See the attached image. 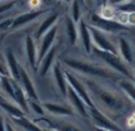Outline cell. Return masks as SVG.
<instances>
[{
	"instance_id": "38",
	"label": "cell",
	"mask_w": 135,
	"mask_h": 131,
	"mask_svg": "<svg viewBox=\"0 0 135 131\" xmlns=\"http://www.w3.org/2000/svg\"><path fill=\"white\" fill-rule=\"evenodd\" d=\"M132 70H133V75H134V80H135V56H134V61L132 65Z\"/></svg>"
},
{
	"instance_id": "15",
	"label": "cell",
	"mask_w": 135,
	"mask_h": 131,
	"mask_svg": "<svg viewBox=\"0 0 135 131\" xmlns=\"http://www.w3.org/2000/svg\"><path fill=\"white\" fill-rule=\"evenodd\" d=\"M5 61H6V66H7V70H8L9 77H11L12 79H14L16 82H19V80H20L21 65L16 59V56L13 54L11 49H7L6 51H5Z\"/></svg>"
},
{
	"instance_id": "23",
	"label": "cell",
	"mask_w": 135,
	"mask_h": 131,
	"mask_svg": "<svg viewBox=\"0 0 135 131\" xmlns=\"http://www.w3.org/2000/svg\"><path fill=\"white\" fill-rule=\"evenodd\" d=\"M119 87L123 91V93L135 104V82L128 78H120L117 80Z\"/></svg>"
},
{
	"instance_id": "27",
	"label": "cell",
	"mask_w": 135,
	"mask_h": 131,
	"mask_svg": "<svg viewBox=\"0 0 135 131\" xmlns=\"http://www.w3.org/2000/svg\"><path fill=\"white\" fill-rule=\"evenodd\" d=\"M70 17H71V19L76 24H78L79 20L82 19L79 0H71V5H70Z\"/></svg>"
},
{
	"instance_id": "22",
	"label": "cell",
	"mask_w": 135,
	"mask_h": 131,
	"mask_svg": "<svg viewBox=\"0 0 135 131\" xmlns=\"http://www.w3.org/2000/svg\"><path fill=\"white\" fill-rule=\"evenodd\" d=\"M0 108L5 112L8 113L12 118H20V117H24V115H25V112L18 105H16L14 103H12L9 101H6L5 98L0 99Z\"/></svg>"
},
{
	"instance_id": "19",
	"label": "cell",
	"mask_w": 135,
	"mask_h": 131,
	"mask_svg": "<svg viewBox=\"0 0 135 131\" xmlns=\"http://www.w3.org/2000/svg\"><path fill=\"white\" fill-rule=\"evenodd\" d=\"M43 106H44V109L47 112H50L51 115H55V116H59V117H71V116L75 115L74 110L71 108L61 105V104L46 102V103L43 104Z\"/></svg>"
},
{
	"instance_id": "14",
	"label": "cell",
	"mask_w": 135,
	"mask_h": 131,
	"mask_svg": "<svg viewBox=\"0 0 135 131\" xmlns=\"http://www.w3.org/2000/svg\"><path fill=\"white\" fill-rule=\"evenodd\" d=\"M19 82H20L21 87H23V90L25 91L27 98L31 99V101H38V93H37V91H36L35 84H33L28 72L23 66L20 67V80H19Z\"/></svg>"
},
{
	"instance_id": "47",
	"label": "cell",
	"mask_w": 135,
	"mask_h": 131,
	"mask_svg": "<svg viewBox=\"0 0 135 131\" xmlns=\"http://www.w3.org/2000/svg\"><path fill=\"white\" fill-rule=\"evenodd\" d=\"M79 1H83V0H79Z\"/></svg>"
},
{
	"instance_id": "20",
	"label": "cell",
	"mask_w": 135,
	"mask_h": 131,
	"mask_svg": "<svg viewBox=\"0 0 135 131\" xmlns=\"http://www.w3.org/2000/svg\"><path fill=\"white\" fill-rule=\"evenodd\" d=\"M64 28H65V33L68 40H69L70 45H76L78 41L79 37H78V26L71 19L70 15H66L64 18Z\"/></svg>"
},
{
	"instance_id": "5",
	"label": "cell",
	"mask_w": 135,
	"mask_h": 131,
	"mask_svg": "<svg viewBox=\"0 0 135 131\" xmlns=\"http://www.w3.org/2000/svg\"><path fill=\"white\" fill-rule=\"evenodd\" d=\"M88 25L94 26V27L98 28V30L103 31V32L112 34V33H119L122 31H127L128 27L119 24L115 20H110V19H104L97 13H93L89 18V24Z\"/></svg>"
},
{
	"instance_id": "32",
	"label": "cell",
	"mask_w": 135,
	"mask_h": 131,
	"mask_svg": "<svg viewBox=\"0 0 135 131\" xmlns=\"http://www.w3.org/2000/svg\"><path fill=\"white\" fill-rule=\"evenodd\" d=\"M13 21H14V18H5L4 20L0 21V32L11 30L12 25H13Z\"/></svg>"
},
{
	"instance_id": "30",
	"label": "cell",
	"mask_w": 135,
	"mask_h": 131,
	"mask_svg": "<svg viewBox=\"0 0 135 131\" xmlns=\"http://www.w3.org/2000/svg\"><path fill=\"white\" fill-rule=\"evenodd\" d=\"M17 2H18L17 0H8V1H6V2L0 4V15H4L6 12H8L9 9H12Z\"/></svg>"
},
{
	"instance_id": "2",
	"label": "cell",
	"mask_w": 135,
	"mask_h": 131,
	"mask_svg": "<svg viewBox=\"0 0 135 131\" xmlns=\"http://www.w3.org/2000/svg\"><path fill=\"white\" fill-rule=\"evenodd\" d=\"M63 63L66 67L75 71L77 73L88 76L89 78H101V79H110V80H119L117 73L110 70L107 66L101 64H96L93 61L83 60L77 58H64Z\"/></svg>"
},
{
	"instance_id": "25",
	"label": "cell",
	"mask_w": 135,
	"mask_h": 131,
	"mask_svg": "<svg viewBox=\"0 0 135 131\" xmlns=\"http://www.w3.org/2000/svg\"><path fill=\"white\" fill-rule=\"evenodd\" d=\"M13 120L16 122L17 125H19L21 129H24L25 131H43L42 128L38 127L37 124H35L32 120L27 119L25 116L20 118H13Z\"/></svg>"
},
{
	"instance_id": "33",
	"label": "cell",
	"mask_w": 135,
	"mask_h": 131,
	"mask_svg": "<svg viewBox=\"0 0 135 131\" xmlns=\"http://www.w3.org/2000/svg\"><path fill=\"white\" fill-rule=\"evenodd\" d=\"M0 76L1 77H9L6 63H4V60H0Z\"/></svg>"
},
{
	"instance_id": "1",
	"label": "cell",
	"mask_w": 135,
	"mask_h": 131,
	"mask_svg": "<svg viewBox=\"0 0 135 131\" xmlns=\"http://www.w3.org/2000/svg\"><path fill=\"white\" fill-rule=\"evenodd\" d=\"M83 83L95 106L112 119L122 117L131 110V99L124 93L104 86L93 78H85Z\"/></svg>"
},
{
	"instance_id": "26",
	"label": "cell",
	"mask_w": 135,
	"mask_h": 131,
	"mask_svg": "<svg viewBox=\"0 0 135 131\" xmlns=\"http://www.w3.org/2000/svg\"><path fill=\"white\" fill-rule=\"evenodd\" d=\"M1 86L2 91L9 96L12 102H14V87H13V79L11 77H1Z\"/></svg>"
},
{
	"instance_id": "42",
	"label": "cell",
	"mask_w": 135,
	"mask_h": 131,
	"mask_svg": "<svg viewBox=\"0 0 135 131\" xmlns=\"http://www.w3.org/2000/svg\"><path fill=\"white\" fill-rule=\"evenodd\" d=\"M62 1H65V2H70L71 0H62Z\"/></svg>"
},
{
	"instance_id": "12",
	"label": "cell",
	"mask_w": 135,
	"mask_h": 131,
	"mask_svg": "<svg viewBox=\"0 0 135 131\" xmlns=\"http://www.w3.org/2000/svg\"><path fill=\"white\" fill-rule=\"evenodd\" d=\"M52 77H54L55 84H56L59 93H61L63 97H66L69 84H68V80H66V77H65V73H64V70L62 69V66H61L59 63L54 64V66H52Z\"/></svg>"
},
{
	"instance_id": "45",
	"label": "cell",
	"mask_w": 135,
	"mask_h": 131,
	"mask_svg": "<svg viewBox=\"0 0 135 131\" xmlns=\"http://www.w3.org/2000/svg\"><path fill=\"white\" fill-rule=\"evenodd\" d=\"M0 84H1V76H0Z\"/></svg>"
},
{
	"instance_id": "17",
	"label": "cell",
	"mask_w": 135,
	"mask_h": 131,
	"mask_svg": "<svg viewBox=\"0 0 135 131\" xmlns=\"http://www.w3.org/2000/svg\"><path fill=\"white\" fill-rule=\"evenodd\" d=\"M117 52L119 56L128 64L129 66L133 65L134 61V52L132 49V45L129 43V40L124 37H120L119 38V46H117Z\"/></svg>"
},
{
	"instance_id": "16",
	"label": "cell",
	"mask_w": 135,
	"mask_h": 131,
	"mask_svg": "<svg viewBox=\"0 0 135 131\" xmlns=\"http://www.w3.org/2000/svg\"><path fill=\"white\" fill-rule=\"evenodd\" d=\"M58 19H59V14L57 13V12H51L50 14H47V15L43 19L42 23L39 24V26L37 27V31H36V38H37V40L42 39L43 35L46 34V33L56 25Z\"/></svg>"
},
{
	"instance_id": "4",
	"label": "cell",
	"mask_w": 135,
	"mask_h": 131,
	"mask_svg": "<svg viewBox=\"0 0 135 131\" xmlns=\"http://www.w3.org/2000/svg\"><path fill=\"white\" fill-rule=\"evenodd\" d=\"M89 30L91 33V39H93L94 47L101 50L104 52H110V53L119 54L117 52V46L113 43V40L109 38V34L103 31L98 30V28L94 27V26L89 25Z\"/></svg>"
},
{
	"instance_id": "11",
	"label": "cell",
	"mask_w": 135,
	"mask_h": 131,
	"mask_svg": "<svg viewBox=\"0 0 135 131\" xmlns=\"http://www.w3.org/2000/svg\"><path fill=\"white\" fill-rule=\"evenodd\" d=\"M45 13H46V9H36V11L26 12V13L20 14V15H18L17 18H14L13 25H12L11 30L16 31V30H19V28H23L24 26L33 23V21L37 20L38 18H40V17Z\"/></svg>"
},
{
	"instance_id": "28",
	"label": "cell",
	"mask_w": 135,
	"mask_h": 131,
	"mask_svg": "<svg viewBox=\"0 0 135 131\" xmlns=\"http://www.w3.org/2000/svg\"><path fill=\"white\" fill-rule=\"evenodd\" d=\"M100 15L104 19H110V20H114L115 15H116V12L115 9L113 8L110 5H103L101 7V11H100Z\"/></svg>"
},
{
	"instance_id": "43",
	"label": "cell",
	"mask_w": 135,
	"mask_h": 131,
	"mask_svg": "<svg viewBox=\"0 0 135 131\" xmlns=\"http://www.w3.org/2000/svg\"><path fill=\"white\" fill-rule=\"evenodd\" d=\"M0 60H2V54L0 53Z\"/></svg>"
},
{
	"instance_id": "8",
	"label": "cell",
	"mask_w": 135,
	"mask_h": 131,
	"mask_svg": "<svg viewBox=\"0 0 135 131\" xmlns=\"http://www.w3.org/2000/svg\"><path fill=\"white\" fill-rule=\"evenodd\" d=\"M57 33H58V26L55 25L49 32L45 35H43L42 39L39 40V45H38V64L39 61L44 58V56L51 50V47L54 46V43L56 40Z\"/></svg>"
},
{
	"instance_id": "31",
	"label": "cell",
	"mask_w": 135,
	"mask_h": 131,
	"mask_svg": "<svg viewBox=\"0 0 135 131\" xmlns=\"http://www.w3.org/2000/svg\"><path fill=\"white\" fill-rule=\"evenodd\" d=\"M114 20L123 26H128V12L121 11V12H119V13H116Z\"/></svg>"
},
{
	"instance_id": "35",
	"label": "cell",
	"mask_w": 135,
	"mask_h": 131,
	"mask_svg": "<svg viewBox=\"0 0 135 131\" xmlns=\"http://www.w3.org/2000/svg\"><path fill=\"white\" fill-rule=\"evenodd\" d=\"M131 1H133V0H110L112 4L119 5V6H123V5H126V4H129Z\"/></svg>"
},
{
	"instance_id": "7",
	"label": "cell",
	"mask_w": 135,
	"mask_h": 131,
	"mask_svg": "<svg viewBox=\"0 0 135 131\" xmlns=\"http://www.w3.org/2000/svg\"><path fill=\"white\" fill-rule=\"evenodd\" d=\"M64 73H65V77H66V80H68L69 86L71 87V89L75 90V92H76V93L82 99H83L84 103L88 105L89 109L94 108L95 104H94L93 99H91L90 95H89V91H88V89H86L85 84H84L79 78H77L72 72H69V71L64 70Z\"/></svg>"
},
{
	"instance_id": "21",
	"label": "cell",
	"mask_w": 135,
	"mask_h": 131,
	"mask_svg": "<svg viewBox=\"0 0 135 131\" xmlns=\"http://www.w3.org/2000/svg\"><path fill=\"white\" fill-rule=\"evenodd\" d=\"M13 87H14V103L24 111V112H28L30 108H28V102H27V96H26L25 91L23 90L21 85L18 84V82L13 79Z\"/></svg>"
},
{
	"instance_id": "41",
	"label": "cell",
	"mask_w": 135,
	"mask_h": 131,
	"mask_svg": "<svg viewBox=\"0 0 135 131\" xmlns=\"http://www.w3.org/2000/svg\"><path fill=\"white\" fill-rule=\"evenodd\" d=\"M2 98H4V96H2V95H1V92H0V99H2Z\"/></svg>"
},
{
	"instance_id": "9",
	"label": "cell",
	"mask_w": 135,
	"mask_h": 131,
	"mask_svg": "<svg viewBox=\"0 0 135 131\" xmlns=\"http://www.w3.org/2000/svg\"><path fill=\"white\" fill-rule=\"evenodd\" d=\"M66 98L69 101V103L71 104L72 106V110L76 111L79 116H82L83 118H90L89 117V108L84 101L78 96V95L75 92L74 89L71 87H68V95H66Z\"/></svg>"
},
{
	"instance_id": "10",
	"label": "cell",
	"mask_w": 135,
	"mask_h": 131,
	"mask_svg": "<svg viewBox=\"0 0 135 131\" xmlns=\"http://www.w3.org/2000/svg\"><path fill=\"white\" fill-rule=\"evenodd\" d=\"M24 51L30 66L33 71H36L38 65V45L36 44L32 35H26L24 39Z\"/></svg>"
},
{
	"instance_id": "36",
	"label": "cell",
	"mask_w": 135,
	"mask_h": 131,
	"mask_svg": "<svg viewBox=\"0 0 135 131\" xmlns=\"http://www.w3.org/2000/svg\"><path fill=\"white\" fill-rule=\"evenodd\" d=\"M0 131H6V123L1 115H0Z\"/></svg>"
},
{
	"instance_id": "39",
	"label": "cell",
	"mask_w": 135,
	"mask_h": 131,
	"mask_svg": "<svg viewBox=\"0 0 135 131\" xmlns=\"http://www.w3.org/2000/svg\"><path fill=\"white\" fill-rule=\"evenodd\" d=\"M43 131H57V130H55V129H51V128H50V129H43Z\"/></svg>"
},
{
	"instance_id": "29",
	"label": "cell",
	"mask_w": 135,
	"mask_h": 131,
	"mask_svg": "<svg viewBox=\"0 0 135 131\" xmlns=\"http://www.w3.org/2000/svg\"><path fill=\"white\" fill-rule=\"evenodd\" d=\"M28 108H30V110H32L33 112L39 115V116L45 115L44 106H43L38 101H31V99H28Z\"/></svg>"
},
{
	"instance_id": "24",
	"label": "cell",
	"mask_w": 135,
	"mask_h": 131,
	"mask_svg": "<svg viewBox=\"0 0 135 131\" xmlns=\"http://www.w3.org/2000/svg\"><path fill=\"white\" fill-rule=\"evenodd\" d=\"M47 124L51 127V129H55L57 131H83L78 125L74 124L71 122H68V120H56V122H52V120H47Z\"/></svg>"
},
{
	"instance_id": "44",
	"label": "cell",
	"mask_w": 135,
	"mask_h": 131,
	"mask_svg": "<svg viewBox=\"0 0 135 131\" xmlns=\"http://www.w3.org/2000/svg\"><path fill=\"white\" fill-rule=\"evenodd\" d=\"M96 1H97V2H101V1H102V0H96Z\"/></svg>"
},
{
	"instance_id": "37",
	"label": "cell",
	"mask_w": 135,
	"mask_h": 131,
	"mask_svg": "<svg viewBox=\"0 0 135 131\" xmlns=\"http://www.w3.org/2000/svg\"><path fill=\"white\" fill-rule=\"evenodd\" d=\"M6 131H16V129L12 127V124H9V123H6Z\"/></svg>"
},
{
	"instance_id": "18",
	"label": "cell",
	"mask_w": 135,
	"mask_h": 131,
	"mask_svg": "<svg viewBox=\"0 0 135 131\" xmlns=\"http://www.w3.org/2000/svg\"><path fill=\"white\" fill-rule=\"evenodd\" d=\"M57 51H58V46L54 45V46L51 47V50L44 56V58L39 61V64H38V65H39V75L42 76V77H45V76L47 75V72L52 69Z\"/></svg>"
},
{
	"instance_id": "46",
	"label": "cell",
	"mask_w": 135,
	"mask_h": 131,
	"mask_svg": "<svg viewBox=\"0 0 135 131\" xmlns=\"http://www.w3.org/2000/svg\"><path fill=\"white\" fill-rule=\"evenodd\" d=\"M132 2H133V4H134V5H135V0H133V1H132Z\"/></svg>"
},
{
	"instance_id": "40",
	"label": "cell",
	"mask_w": 135,
	"mask_h": 131,
	"mask_svg": "<svg viewBox=\"0 0 135 131\" xmlns=\"http://www.w3.org/2000/svg\"><path fill=\"white\" fill-rule=\"evenodd\" d=\"M96 131H107V130H103V129H98V128H95Z\"/></svg>"
},
{
	"instance_id": "13",
	"label": "cell",
	"mask_w": 135,
	"mask_h": 131,
	"mask_svg": "<svg viewBox=\"0 0 135 131\" xmlns=\"http://www.w3.org/2000/svg\"><path fill=\"white\" fill-rule=\"evenodd\" d=\"M77 26H78V37L81 39L84 51L86 53H91L94 49V45H93V39H91V33H90V30H89L88 23L84 19H81L79 23L77 24Z\"/></svg>"
},
{
	"instance_id": "3",
	"label": "cell",
	"mask_w": 135,
	"mask_h": 131,
	"mask_svg": "<svg viewBox=\"0 0 135 131\" xmlns=\"http://www.w3.org/2000/svg\"><path fill=\"white\" fill-rule=\"evenodd\" d=\"M93 52L95 53V56L97 57V58H100L101 60L107 65V67L110 69V70L116 72L117 75H121L123 78H128V79L134 80V75H133L132 66H129L119 54L101 51V50L96 49V47L93 49Z\"/></svg>"
},
{
	"instance_id": "34",
	"label": "cell",
	"mask_w": 135,
	"mask_h": 131,
	"mask_svg": "<svg viewBox=\"0 0 135 131\" xmlns=\"http://www.w3.org/2000/svg\"><path fill=\"white\" fill-rule=\"evenodd\" d=\"M128 26H135V12H128Z\"/></svg>"
},
{
	"instance_id": "6",
	"label": "cell",
	"mask_w": 135,
	"mask_h": 131,
	"mask_svg": "<svg viewBox=\"0 0 135 131\" xmlns=\"http://www.w3.org/2000/svg\"><path fill=\"white\" fill-rule=\"evenodd\" d=\"M89 117L93 120V124L95 125V128L107 131H123V129L120 125H117V123L114 122V119L104 115L96 106L89 109Z\"/></svg>"
}]
</instances>
